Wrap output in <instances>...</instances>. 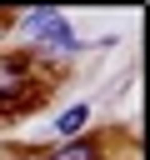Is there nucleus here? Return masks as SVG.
Listing matches in <instances>:
<instances>
[{
    "instance_id": "obj_1",
    "label": "nucleus",
    "mask_w": 150,
    "mask_h": 160,
    "mask_svg": "<svg viewBox=\"0 0 150 160\" xmlns=\"http://www.w3.org/2000/svg\"><path fill=\"white\" fill-rule=\"evenodd\" d=\"M25 30H30L40 45H55V50H80V35L60 20V10H30V15H25Z\"/></svg>"
},
{
    "instance_id": "obj_2",
    "label": "nucleus",
    "mask_w": 150,
    "mask_h": 160,
    "mask_svg": "<svg viewBox=\"0 0 150 160\" xmlns=\"http://www.w3.org/2000/svg\"><path fill=\"white\" fill-rule=\"evenodd\" d=\"M25 90H30V75H25V65H20V60H0V105H15V100H25Z\"/></svg>"
},
{
    "instance_id": "obj_3",
    "label": "nucleus",
    "mask_w": 150,
    "mask_h": 160,
    "mask_svg": "<svg viewBox=\"0 0 150 160\" xmlns=\"http://www.w3.org/2000/svg\"><path fill=\"white\" fill-rule=\"evenodd\" d=\"M40 160H100V145L95 140H60L50 155H40Z\"/></svg>"
},
{
    "instance_id": "obj_4",
    "label": "nucleus",
    "mask_w": 150,
    "mask_h": 160,
    "mask_svg": "<svg viewBox=\"0 0 150 160\" xmlns=\"http://www.w3.org/2000/svg\"><path fill=\"white\" fill-rule=\"evenodd\" d=\"M85 120H90V105H70V110L55 120V135H60V140H70V135H80V130H85Z\"/></svg>"
}]
</instances>
